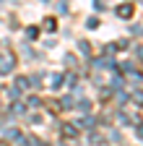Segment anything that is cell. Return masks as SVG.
<instances>
[{
	"mask_svg": "<svg viewBox=\"0 0 143 146\" xmlns=\"http://www.w3.org/2000/svg\"><path fill=\"white\" fill-rule=\"evenodd\" d=\"M44 26H47V29H49V31H52V29H55V26H57V24H55V21H52V18H47V21H44Z\"/></svg>",
	"mask_w": 143,
	"mask_h": 146,
	"instance_id": "obj_10",
	"label": "cell"
},
{
	"mask_svg": "<svg viewBox=\"0 0 143 146\" xmlns=\"http://www.w3.org/2000/svg\"><path fill=\"white\" fill-rule=\"evenodd\" d=\"M63 133H65V136H70V138H73V136H76V128H70V125H65V128H63Z\"/></svg>",
	"mask_w": 143,
	"mask_h": 146,
	"instance_id": "obj_6",
	"label": "cell"
},
{
	"mask_svg": "<svg viewBox=\"0 0 143 146\" xmlns=\"http://www.w3.org/2000/svg\"><path fill=\"white\" fill-rule=\"evenodd\" d=\"M83 112H88V110H91V104H88V99H81V104H78Z\"/></svg>",
	"mask_w": 143,
	"mask_h": 146,
	"instance_id": "obj_8",
	"label": "cell"
},
{
	"mask_svg": "<svg viewBox=\"0 0 143 146\" xmlns=\"http://www.w3.org/2000/svg\"><path fill=\"white\" fill-rule=\"evenodd\" d=\"M94 5L101 11V8H107V5H109V0H94Z\"/></svg>",
	"mask_w": 143,
	"mask_h": 146,
	"instance_id": "obj_7",
	"label": "cell"
},
{
	"mask_svg": "<svg viewBox=\"0 0 143 146\" xmlns=\"http://www.w3.org/2000/svg\"><path fill=\"white\" fill-rule=\"evenodd\" d=\"M117 16H120V18H130V16H133V5H130V3L120 5V8H117Z\"/></svg>",
	"mask_w": 143,
	"mask_h": 146,
	"instance_id": "obj_2",
	"label": "cell"
},
{
	"mask_svg": "<svg viewBox=\"0 0 143 146\" xmlns=\"http://www.w3.org/2000/svg\"><path fill=\"white\" fill-rule=\"evenodd\" d=\"M94 123H96L94 117H83V120H81L78 125H81V128H94Z\"/></svg>",
	"mask_w": 143,
	"mask_h": 146,
	"instance_id": "obj_5",
	"label": "cell"
},
{
	"mask_svg": "<svg viewBox=\"0 0 143 146\" xmlns=\"http://www.w3.org/2000/svg\"><path fill=\"white\" fill-rule=\"evenodd\" d=\"M13 65H16L13 55H0V73H3V76H8V73L13 70Z\"/></svg>",
	"mask_w": 143,
	"mask_h": 146,
	"instance_id": "obj_1",
	"label": "cell"
},
{
	"mask_svg": "<svg viewBox=\"0 0 143 146\" xmlns=\"http://www.w3.org/2000/svg\"><path fill=\"white\" fill-rule=\"evenodd\" d=\"M29 86H31L29 78H24V76H21V78H16V89H21V91H24V89H29Z\"/></svg>",
	"mask_w": 143,
	"mask_h": 146,
	"instance_id": "obj_4",
	"label": "cell"
},
{
	"mask_svg": "<svg viewBox=\"0 0 143 146\" xmlns=\"http://www.w3.org/2000/svg\"><path fill=\"white\" fill-rule=\"evenodd\" d=\"M86 26H88V29H96V26H99V21H96V18H88V24H86Z\"/></svg>",
	"mask_w": 143,
	"mask_h": 146,
	"instance_id": "obj_9",
	"label": "cell"
},
{
	"mask_svg": "<svg viewBox=\"0 0 143 146\" xmlns=\"http://www.w3.org/2000/svg\"><path fill=\"white\" fill-rule=\"evenodd\" d=\"M49 86L52 89H60L63 86V76H60V73H52V76H49Z\"/></svg>",
	"mask_w": 143,
	"mask_h": 146,
	"instance_id": "obj_3",
	"label": "cell"
}]
</instances>
